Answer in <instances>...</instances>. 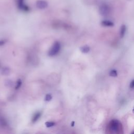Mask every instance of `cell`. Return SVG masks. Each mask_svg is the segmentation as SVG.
Returning a JSON list of instances; mask_svg holds the SVG:
<instances>
[{
  "mask_svg": "<svg viewBox=\"0 0 134 134\" xmlns=\"http://www.w3.org/2000/svg\"><path fill=\"white\" fill-rule=\"evenodd\" d=\"M109 75L112 77H116L117 76V72L116 70H112L109 72Z\"/></svg>",
  "mask_w": 134,
  "mask_h": 134,
  "instance_id": "obj_9",
  "label": "cell"
},
{
  "mask_svg": "<svg viewBox=\"0 0 134 134\" xmlns=\"http://www.w3.org/2000/svg\"><path fill=\"white\" fill-rule=\"evenodd\" d=\"M13 85V83L11 80H7V86H9L10 87H11Z\"/></svg>",
  "mask_w": 134,
  "mask_h": 134,
  "instance_id": "obj_13",
  "label": "cell"
},
{
  "mask_svg": "<svg viewBox=\"0 0 134 134\" xmlns=\"http://www.w3.org/2000/svg\"><path fill=\"white\" fill-rule=\"evenodd\" d=\"M121 125L119 121L117 120H112L109 124V129L113 133H117L121 129Z\"/></svg>",
  "mask_w": 134,
  "mask_h": 134,
  "instance_id": "obj_1",
  "label": "cell"
},
{
  "mask_svg": "<svg viewBox=\"0 0 134 134\" xmlns=\"http://www.w3.org/2000/svg\"><path fill=\"white\" fill-rule=\"evenodd\" d=\"M74 121H72L71 124V126H74Z\"/></svg>",
  "mask_w": 134,
  "mask_h": 134,
  "instance_id": "obj_16",
  "label": "cell"
},
{
  "mask_svg": "<svg viewBox=\"0 0 134 134\" xmlns=\"http://www.w3.org/2000/svg\"><path fill=\"white\" fill-rule=\"evenodd\" d=\"M80 50L82 53H84V54H87L89 52L90 50V48L89 46H88L86 45V46H83L81 47L80 48Z\"/></svg>",
  "mask_w": 134,
  "mask_h": 134,
  "instance_id": "obj_6",
  "label": "cell"
},
{
  "mask_svg": "<svg viewBox=\"0 0 134 134\" xmlns=\"http://www.w3.org/2000/svg\"><path fill=\"white\" fill-rule=\"evenodd\" d=\"M52 99V96L50 94H47L45 97V100L46 101H50Z\"/></svg>",
  "mask_w": 134,
  "mask_h": 134,
  "instance_id": "obj_11",
  "label": "cell"
},
{
  "mask_svg": "<svg viewBox=\"0 0 134 134\" xmlns=\"http://www.w3.org/2000/svg\"><path fill=\"white\" fill-rule=\"evenodd\" d=\"M10 69H9L8 68H4L2 70V74H3V75H8L10 74Z\"/></svg>",
  "mask_w": 134,
  "mask_h": 134,
  "instance_id": "obj_8",
  "label": "cell"
},
{
  "mask_svg": "<svg viewBox=\"0 0 134 134\" xmlns=\"http://www.w3.org/2000/svg\"><path fill=\"white\" fill-rule=\"evenodd\" d=\"M126 30V27L125 25H123L121 27L120 29V36L121 38H123L125 34Z\"/></svg>",
  "mask_w": 134,
  "mask_h": 134,
  "instance_id": "obj_5",
  "label": "cell"
},
{
  "mask_svg": "<svg viewBox=\"0 0 134 134\" xmlns=\"http://www.w3.org/2000/svg\"><path fill=\"white\" fill-rule=\"evenodd\" d=\"M21 84H22V81H20V80H19L17 82V84L16 86V87H15V89L17 90L18 89H19L21 86Z\"/></svg>",
  "mask_w": 134,
  "mask_h": 134,
  "instance_id": "obj_12",
  "label": "cell"
},
{
  "mask_svg": "<svg viewBox=\"0 0 134 134\" xmlns=\"http://www.w3.org/2000/svg\"><path fill=\"white\" fill-rule=\"evenodd\" d=\"M60 49V44L58 42H56L48 53L49 56H54L59 53Z\"/></svg>",
  "mask_w": 134,
  "mask_h": 134,
  "instance_id": "obj_3",
  "label": "cell"
},
{
  "mask_svg": "<svg viewBox=\"0 0 134 134\" xmlns=\"http://www.w3.org/2000/svg\"><path fill=\"white\" fill-rule=\"evenodd\" d=\"M133 113H134V108H133Z\"/></svg>",
  "mask_w": 134,
  "mask_h": 134,
  "instance_id": "obj_17",
  "label": "cell"
},
{
  "mask_svg": "<svg viewBox=\"0 0 134 134\" xmlns=\"http://www.w3.org/2000/svg\"><path fill=\"white\" fill-rule=\"evenodd\" d=\"M111 8L107 3H103L100 5L99 7L100 14L103 16H107L111 13Z\"/></svg>",
  "mask_w": 134,
  "mask_h": 134,
  "instance_id": "obj_2",
  "label": "cell"
},
{
  "mask_svg": "<svg viewBox=\"0 0 134 134\" xmlns=\"http://www.w3.org/2000/svg\"><path fill=\"white\" fill-rule=\"evenodd\" d=\"M5 41L4 40H0V46H3L4 44H5Z\"/></svg>",
  "mask_w": 134,
  "mask_h": 134,
  "instance_id": "obj_15",
  "label": "cell"
},
{
  "mask_svg": "<svg viewBox=\"0 0 134 134\" xmlns=\"http://www.w3.org/2000/svg\"><path fill=\"white\" fill-rule=\"evenodd\" d=\"M129 87H130V88H132V89H133V88H134V79L132 82H130Z\"/></svg>",
  "mask_w": 134,
  "mask_h": 134,
  "instance_id": "obj_14",
  "label": "cell"
},
{
  "mask_svg": "<svg viewBox=\"0 0 134 134\" xmlns=\"http://www.w3.org/2000/svg\"><path fill=\"white\" fill-rule=\"evenodd\" d=\"M102 25L105 27H112L114 26V23L112 22L111 20H104L101 22Z\"/></svg>",
  "mask_w": 134,
  "mask_h": 134,
  "instance_id": "obj_4",
  "label": "cell"
},
{
  "mask_svg": "<svg viewBox=\"0 0 134 134\" xmlns=\"http://www.w3.org/2000/svg\"><path fill=\"white\" fill-rule=\"evenodd\" d=\"M40 116H41V113H40V112L37 113L34 116V117L33 118V120H32L33 123H35L36 121H37V120L39 119V118H40Z\"/></svg>",
  "mask_w": 134,
  "mask_h": 134,
  "instance_id": "obj_7",
  "label": "cell"
},
{
  "mask_svg": "<svg viewBox=\"0 0 134 134\" xmlns=\"http://www.w3.org/2000/svg\"><path fill=\"white\" fill-rule=\"evenodd\" d=\"M45 125L47 127H51L54 126L55 125V123L54 122H50V121H48V122L45 123Z\"/></svg>",
  "mask_w": 134,
  "mask_h": 134,
  "instance_id": "obj_10",
  "label": "cell"
}]
</instances>
